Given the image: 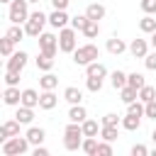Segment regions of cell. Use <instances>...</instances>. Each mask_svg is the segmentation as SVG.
I'll return each instance as SVG.
<instances>
[{"mask_svg": "<svg viewBox=\"0 0 156 156\" xmlns=\"http://www.w3.org/2000/svg\"><path fill=\"white\" fill-rule=\"evenodd\" d=\"M29 146H32L29 139L17 134V136H10V139L2 141V154H5V156H22V154H27Z\"/></svg>", "mask_w": 156, "mask_h": 156, "instance_id": "6da1fadb", "label": "cell"}, {"mask_svg": "<svg viewBox=\"0 0 156 156\" xmlns=\"http://www.w3.org/2000/svg\"><path fill=\"white\" fill-rule=\"evenodd\" d=\"M98 58H100V49H98L95 44H83V46H78V49L73 51L76 66H88V63H93V61H98Z\"/></svg>", "mask_w": 156, "mask_h": 156, "instance_id": "7a4b0ae2", "label": "cell"}, {"mask_svg": "<svg viewBox=\"0 0 156 156\" xmlns=\"http://www.w3.org/2000/svg\"><path fill=\"white\" fill-rule=\"evenodd\" d=\"M7 17L12 24H24L29 20V0H12Z\"/></svg>", "mask_w": 156, "mask_h": 156, "instance_id": "3957f363", "label": "cell"}, {"mask_svg": "<svg viewBox=\"0 0 156 156\" xmlns=\"http://www.w3.org/2000/svg\"><path fill=\"white\" fill-rule=\"evenodd\" d=\"M46 22H49V17H46V15L41 12V10L32 12V15H29V20L24 22V32H27V37H39Z\"/></svg>", "mask_w": 156, "mask_h": 156, "instance_id": "277c9868", "label": "cell"}, {"mask_svg": "<svg viewBox=\"0 0 156 156\" xmlns=\"http://www.w3.org/2000/svg\"><path fill=\"white\" fill-rule=\"evenodd\" d=\"M76 49H78L76 29H73V27H63V29H58V51H63V54H73Z\"/></svg>", "mask_w": 156, "mask_h": 156, "instance_id": "5b68a950", "label": "cell"}, {"mask_svg": "<svg viewBox=\"0 0 156 156\" xmlns=\"http://www.w3.org/2000/svg\"><path fill=\"white\" fill-rule=\"evenodd\" d=\"M37 39H39V51H44V54H49V56H56V51H58V37H56V34L41 32Z\"/></svg>", "mask_w": 156, "mask_h": 156, "instance_id": "8992f818", "label": "cell"}, {"mask_svg": "<svg viewBox=\"0 0 156 156\" xmlns=\"http://www.w3.org/2000/svg\"><path fill=\"white\" fill-rule=\"evenodd\" d=\"M27 58H29V56H27L24 51H15L12 56H7V63H5V68H7V71H15V73H20V71L27 66Z\"/></svg>", "mask_w": 156, "mask_h": 156, "instance_id": "52a82bcc", "label": "cell"}, {"mask_svg": "<svg viewBox=\"0 0 156 156\" xmlns=\"http://www.w3.org/2000/svg\"><path fill=\"white\" fill-rule=\"evenodd\" d=\"M129 54H132L134 58H144V56L149 54V41H146V39H132V41H129Z\"/></svg>", "mask_w": 156, "mask_h": 156, "instance_id": "ba28073f", "label": "cell"}, {"mask_svg": "<svg viewBox=\"0 0 156 156\" xmlns=\"http://www.w3.org/2000/svg\"><path fill=\"white\" fill-rule=\"evenodd\" d=\"M20 119H7V122H2V127H0V139L5 141V139H10V136H17L20 134Z\"/></svg>", "mask_w": 156, "mask_h": 156, "instance_id": "9c48e42d", "label": "cell"}, {"mask_svg": "<svg viewBox=\"0 0 156 156\" xmlns=\"http://www.w3.org/2000/svg\"><path fill=\"white\" fill-rule=\"evenodd\" d=\"M68 22H71V17L66 15V10H54V12L49 15V24H51L54 29H63Z\"/></svg>", "mask_w": 156, "mask_h": 156, "instance_id": "30bf717a", "label": "cell"}, {"mask_svg": "<svg viewBox=\"0 0 156 156\" xmlns=\"http://www.w3.org/2000/svg\"><path fill=\"white\" fill-rule=\"evenodd\" d=\"M105 76H107L105 63L93 61V63H88V66H85V78H105Z\"/></svg>", "mask_w": 156, "mask_h": 156, "instance_id": "8fae6325", "label": "cell"}, {"mask_svg": "<svg viewBox=\"0 0 156 156\" xmlns=\"http://www.w3.org/2000/svg\"><path fill=\"white\" fill-rule=\"evenodd\" d=\"M2 100H5V105H20V102H22L20 88H17V85H7L5 93H2Z\"/></svg>", "mask_w": 156, "mask_h": 156, "instance_id": "7c38bea8", "label": "cell"}, {"mask_svg": "<svg viewBox=\"0 0 156 156\" xmlns=\"http://www.w3.org/2000/svg\"><path fill=\"white\" fill-rule=\"evenodd\" d=\"M56 105H58V98H56L54 90H44V93L39 95V107H41V110H54Z\"/></svg>", "mask_w": 156, "mask_h": 156, "instance_id": "4fadbf2b", "label": "cell"}, {"mask_svg": "<svg viewBox=\"0 0 156 156\" xmlns=\"http://www.w3.org/2000/svg\"><path fill=\"white\" fill-rule=\"evenodd\" d=\"M83 134H63V149L66 151H78L83 146Z\"/></svg>", "mask_w": 156, "mask_h": 156, "instance_id": "5bb4252c", "label": "cell"}, {"mask_svg": "<svg viewBox=\"0 0 156 156\" xmlns=\"http://www.w3.org/2000/svg\"><path fill=\"white\" fill-rule=\"evenodd\" d=\"M24 136L29 139V144H32V146H39V144H44V139H46V132H44L41 127H29Z\"/></svg>", "mask_w": 156, "mask_h": 156, "instance_id": "9a60e30c", "label": "cell"}, {"mask_svg": "<svg viewBox=\"0 0 156 156\" xmlns=\"http://www.w3.org/2000/svg\"><path fill=\"white\" fill-rule=\"evenodd\" d=\"M20 105H27V107H37L39 105V93L34 88H24L22 90V102Z\"/></svg>", "mask_w": 156, "mask_h": 156, "instance_id": "2e32d148", "label": "cell"}, {"mask_svg": "<svg viewBox=\"0 0 156 156\" xmlns=\"http://www.w3.org/2000/svg\"><path fill=\"white\" fill-rule=\"evenodd\" d=\"M88 119V112H85V107L83 105H71V110H68V122H85Z\"/></svg>", "mask_w": 156, "mask_h": 156, "instance_id": "e0dca14e", "label": "cell"}, {"mask_svg": "<svg viewBox=\"0 0 156 156\" xmlns=\"http://www.w3.org/2000/svg\"><path fill=\"white\" fill-rule=\"evenodd\" d=\"M15 119H20L22 124H32V119H34V107L17 105V115H15Z\"/></svg>", "mask_w": 156, "mask_h": 156, "instance_id": "ac0fdd59", "label": "cell"}, {"mask_svg": "<svg viewBox=\"0 0 156 156\" xmlns=\"http://www.w3.org/2000/svg\"><path fill=\"white\" fill-rule=\"evenodd\" d=\"M85 15H88V20H102L105 17V5H100V2H90L88 7H85Z\"/></svg>", "mask_w": 156, "mask_h": 156, "instance_id": "d6986e66", "label": "cell"}, {"mask_svg": "<svg viewBox=\"0 0 156 156\" xmlns=\"http://www.w3.org/2000/svg\"><path fill=\"white\" fill-rule=\"evenodd\" d=\"M129 46L122 41V39H117V37H112V39H107V51L112 54V56H119V54H124Z\"/></svg>", "mask_w": 156, "mask_h": 156, "instance_id": "ffe728a7", "label": "cell"}, {"mask_svg": "<svg viewBox=\"0 0 156 156\" xmlns=\"http://www.w3.org/2000/svg\"><path fill=\"white\" fill-rule=\"evenodd\" d=\"M56 85H58V78H56L51 71H44V76L39 78V88H41V90H54Z\"/></svg>", "mask_w": 156, "mask_h": 156, "instance_id": "44dd1931", "label": "cell"}, {"mask_svg": "<svg viewBox=\"0 0 156 156\" xmlns=\"http://www.w3.org/2000/svg\"><path fill=\"white\" fill-rule=\"evenodd\" d=\"M63 100H66V102H71V105H80V100H83V93H80L76 85H68V88L63 90Z\"/></svg>", "mask_w": 156, "mask_h": 156, "instance_id": "7402d4cb", "label": "cell"}, {"mask_svg": "<svg viewBox=\"0 0 156 156\" xmlns=\"http://www.w3.org/2000/svg\"><path fill=\"white\" fill-rule=\"evenodd\" d=\"M122 127H124L127 132H136V129L141 127V117H139V115H129V112H127V117L122 119Z\"/></svg>", "mask_w": 156, "mask_h": 156, "instance_id": "603a6c76", "label": "cell"}, {"mask_svg": "<svg viewBox=\"0 0 156 156\" xmlns=\"http://www.w3.org/2000/svg\"><path fill=\"white\" fill-rule=\"evenodd\" d=\"M98 136H85L83 139V146H80V151H85L88 156H98Z\"/></svg>", "mask_w": 156, "mask_h": 156, "instance_id": "cb8c5ba5", "label": "cell"}, {"mask_svg": "<svg viewBox=\"0 0 156 156\" xmlns=\"http://www.w3.org/2000/svg\"><path fill=\"white\" fill-rule=\"evenodd\" d=\"M139 29H141L144 34L156 32V17H154V15H144V17L139 20Z\"/></svg>", "mask_w": 156, "mask_h": 156, "instance_id": "d4e9b609", "label": "cell"}, {"mask_svg": "<svg viewBox=\"0 0 156 156\" xmlns=\"http://www.w3.org/2000/svg\"><path fill=\"white\" fill-rule=\"evenodd\" d=\"M37 68H39V71H51V68H54V56L39 51V56H37Z\"/></svg>", "mask_w": 156, "mask_h": 156, "instance_id": "484cf974", "label": "cell"}, {"mask_svg": "<svg viewBox=\"0 0 156 156\" xmlns=\"http://www.w3.org/2000/svg\"><path fill=\"white\" fill-rule=\"evenodd\" d=\"M119 98H122V102H134V100H139V90L136 88H132V85H124L122 90H119Z\"/></svg>", "mask_w": 156, "mask_h": 156, "instance_id": "4316f807", "label": "cell"}, {"mask_svg": "<svg viewBox=\"0 0 156 156\" xmlns=\"http://www.w3.org/2000/svg\"><path fill=\"white\" fill-rule=\"evenodd\" d=\"M110 83H112L115 90H122V88L127 85V73H124V71H115V73L110 76Z\"/></svg>", "mask_w": 156, "mask_h": 156, "instance_id": "83f0119b", "label": "cell"}, {"mask_svg": "<svg viewBox=\"0 0 156 156\" xmlns=\"http://www.w3.org/2000/svg\"><path fill=\"white\" fill-rule=\"evenodd\" d=\"M100 129H102V124H98L95 119H85V122H83V134H85V136H98Z\"/></svg>", "mask_w": 156, "mask_h": 156, "instance_id": "f1b7e54d", "label": "cell"}, {"mask_svg": "<svg viewBox=\"0 0 156 156\" xmlns=\"http://www.w3.org/2000/svg\"><path fill=\"white\" fill-rule=\"evenodd\" d=\"M83 34H85L88 39H95V37L100 34V24H98V20H88L85 27H83Z\"/></svg>", "mask_w": 156, "mask_h": 156, "instance_id": "f546056e", "label": "cell"}, {"mask_svg": "<svg viewBox=\"0 0 156 156\" xmlns=\"http://www.w3.org/2000/svg\"><path fill=\"white\" fill-rule=\"evenodd\" d=\"M24 34H27V32H24V27H20V24H12V27H10L7 32H5V37H10V39H12L15 44H17V41H20V39L24 37Z\"/></svg>", "mask_w": 156, "mask_h": 156, "instance_id": "4dcf8cb0", "label": "cell"}, {"mask_svg": "<svg viewBox=\"0 0 156 156\" xmlns=\"http://www.w3.org/2000/svg\"><path fill=\"white\" fill-rule=\"evenodd\" d=\"M0 54H2V56H12V54H15V41H12L10 37H2V39H0Z\"/></svg>", "mask_w": 156, "mask_h": 156, "instance_id": "1f68e13d", "label": "cell"}, {"mask_svg": "<svg viewBox=\"0 0 156 156\" xmlns=\"http://www.w3.org/2000/svg\"><path fill=\"white\" fill-rule=\"evenodd\" d=\"M127 85H132V88L141 90V88L146 85V80H144V76H141V73H129V76H127Z\"/></svg>", "mask_w": 156, "mask_h": 156, "instance_id": "d6a6232c", "label": "cell"}, {"mask_svg": "<svg viewBox=\"0 0 156 156\" xmlns=\"http://www.w3.org/2000/svg\"><path fill=\"white\" fill-rule=\"evenodd\" d=\"M139 100H141V102H151V100H156V88H154V85H144V88L139 90Z\"/></svg>", "mask_w": 156, "mask_h": 156, "instance_id": "836d02e7", "label": "cell"}, {"mask_svg": "<svg viewBox=\"0 0 156 156\" xmlns=\"http://www.w3.org/2000/svg\"><path fill=\"white\" fill-rule=\"evenodd\" d=\"M100 139H105V141H115V139H117V127H107V124H102V129H100Z\"/></svg>", "mask_w": 156, "mask_h": 156, "instance_id": "e575fe53", "label": "cell"}, {"mask_svg": "<svg viewBox=\"0 0 156 156\" xmlns=\"http://www.w3.org/2000/svg\"><path fill=\"white\" fill-rule=\"evenodd\" d=\"M85 22H88V15H76V17H71V27H73L76 32H83Z\"/></svg>", "mask_w": 156, "mask_h": 156, "instance_id": "d590c367", "label": "cell"}, {"mask_svg": "<svg viewBox=\"0 0 156 156\" xmlns=\"http://www.w3.org/2000/svg\"><path fill=\"white\" fill-rule=\"evenodd\" d=\"M127 112H129V115H139V117H144V102H141V100L129 102V105H127Z\"/></svg>", "mask_w": 156, "mask_h": 156, "instance_id": "8d00e7d4", "label": "cell"}, {"mask_svg": "<svg viewBox=\"0 0 156 156\" xmlns=\"http://www.w3.org/2000/svg\"><path fill=\"white\" fill-rule=\"evenodd\" d=\"M85 88H88L90 93H100V90H102V78H88V80H85Z\"/></svg>", "mask_w": 156, "mask_h": 156, "instance_id": "74e56055", "label": "cell"}, {"mask_svg": "<svg viewBox=\"0 0 156 156\" xmlns=\"http://www.w3.org/2000/svg\"><path fill=\"white\" fill-rule=\"evenodd\" d=\"M102 124H107V127H119V124H122V119H119L115 112H107V115L102 117Z\"/></svg>", "mask_w": 156, "mask_h": 156, "instance_id": "f35d334b", "label": "cell"}, {"mask_svg": "<svg viewBox=\"0 0 156 156\" xmlns=\"http://www.w3.org/2000/svg\"><path fill=\"white\" fill-rule=\"evenodd\" d=\"M98 156H112V141H100L98 144Z\"/></svg>", "mask_w": 156, "mask_h": 156, "instance_id": "ab89813d", "label": "cell"}, {"mask_svg": "<svg viewBox=\"0 0 156 156\" xmlns=\"http://www.w3.org/2000/svg\"><path fill=\"white\" fill-rule=\"evenodd\" d=\"M139 5H141V10L146 15H156V0H141Z\"/></svg>", "mask_w": 156, "mask_h": 156, "instance_id": "60d3db41", "label": "cell"}, {"mask_svg": "<svg viewBox=\"0 0 156 156\" xmlns=\"http://www.w3.org/2000/svg\"><path fill=\"white\" fill-rule=\"evenodd\" d=\"M144 115H146V117H151V119H156V100L144 102Z\"/></svg>", "mask_w": 156, "mask_h": 156, "instance_id": "b9f144b4", "label": "cell"}, {"mask_svg": "<svg viewBox=\"0 0 156 156\" xmlns=\"http://www.w3.org/2000/svg\"><path fill=\"white\" fill-rule=\"evenodd\" d=\"M144 66L149 71H156V49H154V54H146L144 56Z\"/></svg>", "mask_w": 156, "mask_h": 156, "instance_id": "7bdbcfd3", "label": "cell"}, {"mask_svg": "<svg viewBox=\"0 0 156 156\" xmlns=\"http://www.w3.org/2000/svg\"><path fill=\"white\" fill-rule=\"evenodd\" d=\"M5 83H7V85H17V83H20V73L7 71V73H5Z\"/></svg>", "mask_w": 156, "mask_h": 156, "instance_id": "ee69618b", "label": "cell"}, {"mask_svg": "<svg viewBox=\"0 0 156 156\" xmlns=\"http://www.w3.org/2000/svg\"><path fill=\"white\" fill-rule=\"evenodd\" d=\"M146 154H149V149L144 144H134L132 146V156H146Z\"/></svg>", "mask_w": 156, "mask_h": 156, "instance_id": "f6af8a7d", "label": "cell"}, {"mask_svg": "<svg viewBox=\"0 0 156 156\" xmlns=\"http://www.w3.org/2000/svg\"><path fill=\"white\" fill-rule=\"evenodd\" d=\"M68 2H71V0H51L54 10H66V7H68Z\"/></svg>", "mask_w": 156, "mask_h": 156, "instance_id": "bcb514c9", "label": "cell"}, {"mask_svg": "<svg viewBox=\"0 0 156 156\" xmlns=\"http://www.w3.org/2000/svg\"><path fill=\"white\" fill-rule=\"evenodd\" d=\"M34 156H49V149H44L39 144V146H34Z\"/></svg>", "mask_w": 156, "mask_h": 156, "instance_id": "7dc6e473", "label": "cell"}, {"mask_svg": "<svg viewBox=\"0 0 156 156\" xmlns=\"http://www.w3.org/2000/svg\"><path fill=\"white\" fill-rule=\"evenodd\" d=\"M151 46L156 49V32H151Z\"/></svg>", "mask_w": 156, "mask_h": 156, "instance_id": "c3c4849f", "label": "cell"}, {"mask_svg": "<svg viewBox=\"0 0 156 156\" xmlns=\"http://www.w3.org/2000/svg\"><path fill=\"white\" fill-rule=\"evenodd\" d=\"M151 141H154V144H156V129H154V132H151Z\"/></svg>", "mask_w": 156, "mask_h": 156, "instance_id": "681fc988", "label": "cell"}, {"mask_svg": "<svg viewBox=\"0 0 156 156\" xmlns=\"http://www.w3.org/2000/svg\"><path fill=\"white\" fill-rule=\"evenodd\" d=\"M149 154H151V156H156V144H154V149H151V151H149Z\"/></svg>", "mask_w": 156, "mask_h": 156, "instance_id": "f907efd6", "label": "cell"}, {"mask_svg": "<svg viewBox=\"0 0 156 156\" xmlns=\"http://www.w3.org/2000/svg\"><path fill=\"white\" fill-rule=\"evenodd\" d=\"M0 2H12V0H0Z\"/></svg>", "mask_w": 156, "mask_h": 156, "instance_id": "816d5d0a", "label": "cell"}, {"mask_svg": "<svg viewBox=\"0 0 156 156\" xmlns=\"http://www.w3.org/2000/svg\"><path fill=\"white\" fill-rule=\"evenodd\" d=\"M29 2H39V0H29Z\"/></svg>", "mask_w": 156, "mask_h": 156, "instance_id": "f5cc1de1", "label": "cell"}]
</instances>
